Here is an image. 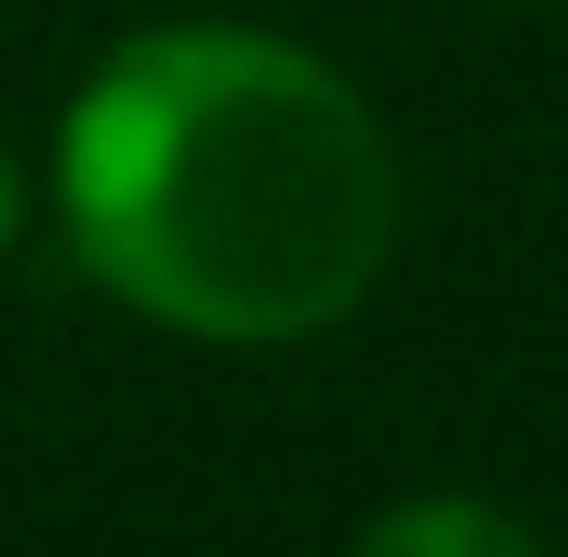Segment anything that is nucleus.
<instances>
[{
    "label": "nucleus",
    "mask_w": 568,
    "mask_h": 557,
    "mask_svg": "<svg viewBox=\"0 0 568 557\" xmlns=\"http://www.w3.org/2000/svg\"><path fill=\"white\" fill-rule=\"evenodd\" d=\"M348 557H546L523 535V523L499 512V499H464V488H442V499H395L383 523H359V546Z\"/></svg>",
    "instance_id": "obj_2"
},
{
    "label": "nucleus",
    "mask_w": 568,
    "mask_h": 557,
    "mask_svg": "<svg viewBox=\"0 0 568 557\" xmlns=\"http://www.w3.org/2000/svg\"><path fill=\"white\" fill-rule=\"evenodd\" d=\"M59 210L128 314L278 348L359 314L406 233L395 129L348 70L255 23H151L59 117Z\"/></svg>",
    "instance_id": "obj_1"
},
{
    "label": "nucleus",
    "mask_w": 568,
    "mask_h": 557,
    "mask_svg": "<svg viewBox=\"0 0 568 557\" xmlns=\"http://www.w3.org/2000/svg\"><path fill=\"white\" fill-rule=\"evenodd\" d=\"M12 221H23V186H12V151H0V256H12Z\"/></svg>",
    "instance_id": "obj_3"
}]
</instances>
